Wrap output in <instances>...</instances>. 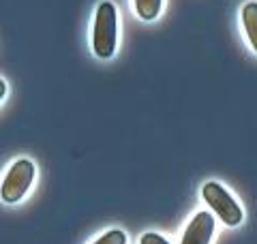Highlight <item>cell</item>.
Wrapping results in <instances>:
<instances>
[{
  "instance_id": "cell-1",
  "label": "cell",
  "mask_w": 257,
  "mask_h": 244,
  "mask_svg": "<svg viewBox=\"0 0 257 244\" xmlns=\"http://www.w3.org/2000/svg\"><path fill=\"white\" fill-rule=\"evenodd\" d=\"M90 45L99 60H109L118 50V9L109 0H103L94 9Z\"/></svg>"
},
{
  "instance_id": "cell-2",
  "label": "cell",
  "mask_w": 257,
  "mask_h": 244,
  "mask_svg": "<svg viewBox=\"0 0 257 244\" xmlns=\"http://www.w3.org/2000/svg\"><path fill=\"white\" fill-rule=\"evenodd\" d=\"M35 176H37V167L32 159L22 157L18 161H13L9 169L5 172L3 180H0V201L9 203V206L20 203L26 197L30 186L35 184Z\"/></svg>"
},
{
  "instance_id": "cell-3",
  "label": "cell",
  "mask_w": 257,
  "mask_h": 244,
  "mask_svg": "<svg viewBox=\"0 0 257 244\" xmlns=\"http://www.w3.org/2000/svg\"><path fill=\"white\" fill-rule=\"evenodd\" d=\"M202 197L206 201V206L212 210V214L223 221V225L238 227L242 223V218H244L242 208H240V203L234 199V195L225 189L221 182L208 180L202 186Z\"/></svg>"
},
{
  "instance_id": "cell-4",
  "label": "cell",
  "mask_w": 257,
  "mask_h": 244,
  "mask_svg": "<svg viewBox=\"0 0 257 244\" xmlns=\"http://www.w3.org/2000/svg\"><path fill=\"white\" fill-rule=\"evenodd\" d=\"M214 214L208 210H199L184 227L180 244H210L214 235Z\"/></svg>"
},
{
  "instance_id": "cell-5",
  "label": "cell",
  "mask_w": 257,
  "mask_h": 244,
  "mask_svg": "<svg viewBox=\"0 0 257 244\" xmlns=\"http://www.w3.org/2000/svg\"><path fill=\"white\" fill-rule=\"evenodd\" d=\"M240 22H242V30L246 35V41L251 45V50L257 54V3H244L240 9Z\"/></svg>"
},
{
  "instance_id": "cell-6",
  "label": "cell",
  "mask_w": 257,
  "mask_h": 244,
  "mask_svg": "<svg viewBox=\"0 0 257 244\" xmlns=\"http://www.w3.org/2000/svg\"><path fill=\"white\" fill-rule=\"evenodd\" d=\"M133 11L142 22H152L163 11V0H133Z\"/></svg>"
},
{
  "instance_id": "cell-7",
  "label": "cell",
  "mask_w": 257,
  "mask_h": 244,
  "mask_svg": "<svg viewBox=\"0 0 257 244\" xmlns=\"http://www.w3.org/2000/svg\"><path fill=\"white\" fill-rule=\"evenodd\" d=\"M90 244H128V238H126V233L122 229H109Z\"/></svg>"
},
{
  "instance_id": "cell-8",
  "label": "cell",
  "mask_w": 257,
  "mask_h": 244,
  "mask_svg": "<svg viewBox=\"0 0 257 244\" xmlns=\"http://www.w3.org/2000/svg\"><path fill=\"white\" fill-rule=\"evenodd\" d=\"M140 244H172V242L167 240L165 235L157 233V231H146V233H142Z\"/></svg>"
},
{
  "instance_id": "cell-9",
  "label": "cell",
  "mask_w": 257,
  "mask_h": 244,
  "mask_svg": "<svg viewBox=\"0 0 257 244\" xmlns=\"http://www.w3.org/2000/svg\"><path fill=\"white\" fill-rule=\"evenodd\" d=\"M7 90H9V88H7V81L0 77V103H3V99L7 96Z\"/></svg>"
}]
</instances>
